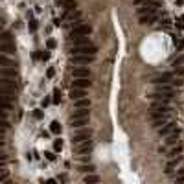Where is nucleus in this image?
<instances>
[{
  "mask_svg": "<svg viewBox=\"0 0 184 184\" xmlns=\"http://www.w3.org/2000/svg\"><path fill=\"white\" fill-rule=\"evenodd\" d=\"M98 48L90 42H85V44H76L72 48V55H96Z\"/></svg>",
  "mask_w": 184,
  "mask_h": 184,
  "instance_id": "f257e3e1",
  "label": "nucleus"
},
{
  "mask_svg": "<svg viewBox=\"0 0 184 184\" xmlns=\"http://www.w3.org/2000/svg\"><path fill=\"white\" fill-rule=\"evenodd\" d=\"M156 94H160V96H166V98H171L175 94V90L169 87L168 83H158L156 85Z\"/></svg>",
  "mask_w": 184,
  "mask_h": 184,
  "instance_id": "f03ea898",
  "label": "nucleus"
},
{
  "mask_svg": "<svg viewBox=\"0 0 184 184\" xmlns=\"http://www.w3.org/2000/svg\"><path fill=\"white\" fill-rule=\"evenodd\" d=\"M96 55H72V63L74 65H90L94 63Z\"/></svg>",
  "mask_w": 184,
  "mask_h": 184,
  "instance_id": "7ed1b4c3",
  "label": "nucleus"
},
{
  "mask_svg": "<svg viewBox=\"0 0 184 184\" xmlns=\"http://www.w3.org/2000/svg\"><path fill=\"white\" fill-rule=\"evenodd\" d=\"M92 28L88 24H76V28L72 30V33H70V37H74V35H90Z\"/></svg>",
  "mask_w": 184,
  "mask_h": 184,
  "instance_id": "20e7f679",
  "label": "nucleus"
},
{
  "mask_svg": "<svg viewBox=\"0 0 184 184\" xmlns=\"http://www.w3.org/2000/svg\"><path fill=\"white\" fill-rule=\"evenodd\" d=\"M158 18V15L155 11H149V13H142L140 15V24H153V22Z\"/></svg>",
  "mask_w": 184,
  "mask_h": 184,
  "instance_id": "39448f33",
  "label": "nucleus"
},
{
  "mask_svg": "<svg viewBox=\"0 0 184 184\" xmlns=\"http://www.w3.org/2000/svg\"><path fill=\"white\" fill-rule=\"evenodd\" d=\"M76 146H77V153H79V155H83V153H90V151H92V142H90V138H88V140H83V142H79V144H76Z\"/></svg>",
  "mask_w": 184,
  "mask_h": 184,
  "instance_id": "423d86ee",
  "label": "nucleus"
},
{
  "mask_svg": "<svg viewBox=\"0 0 184 184\" xmlns=\"http://www.w3.org/2000/svg\"><path fill=\"white\" fill-rule=\"evenodd\" d=\"M175 79V74H171V72H164V74H160V76H156L155 77V83L158 85V83H169V81H173Z\"/></svg>",
  "mask_w": 184,
  "mask_h": 184,
  "instance_id": "0eeeda50",
  "label": "nucleus"
},
{
  "mask_svg": "<svg viewBox=\"0 0 184 184\" xmlns=\"http://www.w3.org/2000/svg\"><path fill=\"white\" fill-rule=\"evenodd\" d=\"M88 138H90V131H81V133H77V135L72 136V144H79V142L88 140Z\"/></svg>",
  "mask_w": 184,
  "mask_h": 184,
  "instance_id": "6e6552de",
  "label": "nucleus"
},
{
  "mask_svg": "<svg viewBox=\"0 0 184 184\" xmlns=\"http://www.w3.org/2000/svg\"><path fill=\"white\" fill-rule=\"evenodd\" d=\"M0 52H2V53H13V52H15V44H13L11 41L0 42Z\"/></svg>",
  "mask_w": 184,
  "mask_h": 184,
  "instance_id": "1a4fd4ad",
  "label": "nucleus"
},
{
  "mask_svg": "<svg viewBox=\"0 0 184 184\" xmlns=\"http://www.w3.org/2000/svg\"><path fill=\"white\" fill-rule=\"evenodd\" d=\"M85 96H87L85 88H77V87H74L72 90H70V98H72V101H74V100H79V98H85Z\"/></svg>",
  "mask_w": 184,
  "mask_h": 184,
  "instance_id": "9d476101",
  "label": "nucleus"
},
{
  "mask_svg": "<svg viewBox=\"0 0 184 184\" xmlns=\"http://www.w3.org/2000/svg\"><path fill=\"white\" fill-rule=\"evenodd\" d=\"M74 87H77V88H88V87H90V81H88V77H76Z\"/></svg>",
  "mask_w": 184,
  "mask_h": 184,
  "instance_id": "9b49d317",
  "label": "nucleus"
},
{
  "mask_svg": "<svg viewBox=\"0 0 184 184\" xmlns=\"http://www.w3.org/2000/svg\"><path fill=\"white\" fill-rule=\"evenodd\" d=\"M17 77H2L0 79V85H4V87H9V88H15L17 90Z\"/></svg>",
  "mask_w": 184,
  "mask_h": 184,
  "instance_id": "f8f14e48",
  "label": "nucleus"
},
{
  "mask_svg": "<svg viewBox=\"0 0 184 184\" xmlns=\"http://www.w3.org/2000/svg\"><path fill=\"white\" fill-rule=\"evenodd\" d=\"M88 116H90V111H88V109L77 107V111H74V114L70 116V118H88Z\"/></svg>",
  "mask_w": 184,
  "mask_h": 184,
  "instance_id": "ddd939ff",
  "label": "nucleus"
},
{
  "mask_svg": "<svg viewBox=\"0 0 184 184\" xmlns=\"http://www.w3.org/2000/svg\"><path fill=\"white\" fill-rule=\"evenodd\" d=\"M13 94H15V88H9V87L0 85V96L7 98V100H13Z\"/></svg>",
  "mask_w": 184,
  "mask_h": 184,
  "instance_id": "4468645a",
  "label": "nucleus"
},
{
  "mask_svg": "<svg viewBox=\"0 0 184 184\" xmlns=\"http://www.w3.org/2000/svg\"><path fill=\"white\" fill-rule=\"evenodd\" d=\"M17 68L15 66H6V68H2V77H17Z\"/></svg>",
  "mask_w": 184,
  "mask_h": 184,
  "instance_id": "2eb2a0df",
  "label": "nucleus"
},
{
  "mask_svg": "<svg viewBox=\"0 0 184 184\" xmlns=\"http://www.w3.org/2000/svg\"><path fill=\"white\" fill-rule=\"evenodd\" d=\"M74 77H90V72H88V68H76L72 72Z\"/></svg>",
  "mask_w": 184,
  "mask_h": 184,
  "instance_id": "dca6fc26",
  "label": "nucleus"
},
{
  "mask_svg": "<svg viewBox=\"0 0 184 184\" xmlns=\"http://www.w3.org/2000/svg\"><path fill=\"white\" fill-rule=\"evenodd\" d=\"M88 122V118H70V125H72V127H83L85 123Z\"/></svg>",
  "mask_w": 184,
  "mask_h": 184,
  "instance_id": "f3484780",
  "label": "nucleus"
},
{
  "mask_svg": "<svg viewBox=\"0 0 184 184\" xmlns=\"http://www.w3.org/2000/svg\"><path fill=\"white\" fill-rule=\"evenodd\" d=\"M171 131H175V125H173V123H168V122L164 123V127H160V129H158V133H160V135H164V136L169 135Z\"/></svg>",
  "mask_w": 184,
  "mask_h": 184,
  "instance_id": "a211bd4d",
  "label": "nucleus"
},
{
  "mask_svg": "<svg viewBox=\"0 0 184 184\" xmlns=\"http://www.w3.org/2000/svg\"><path fill=\"white\" fill-rule=\"evenodd\" d=\"M61 131H63V125L59 122H52L50 123V133H53V135H61Z\"/></svg>",
  "mask_w": 184,
  "mask_h": 184,
  "instance_id": "6ab92c4d",
  "label": "nucleus"
},
{
  "mask_svg": "<svg viewBox=\"0 0 184 184\" xmlns=\"http://www.w3.org/2000/svg\"><path fill=\"white\" fill-rule=\"evenodd\" d=\"M177 140H179V131L175 129V131L171 133L169 136H168V140H166V142H168V146H175V144H177Z\"/></svg>",
  "mask_w": 184,
  "mask_h": 184,
  "instance_id": "aec40b11",
  "label": "nucleus"
},
{
  "mask_svg": "<svg viewBox=\"0 0 184 184\" xmlns=\"http://www.w3.org/2000/svg\"><path fill=\"white\" fill-rule=\"evenodd\" d=\"M11 101H13V100H7V98L0 96V109H4V111H9V109H11Z\"/></svg>",
  "mask_w": 184,
  "mask_h": 184,
  "instance_id": "412c9836",
  "label": "nucleus"
},
{
  "mask_svg": "<svg viewBox=\"0 0 184 184\" xmlns=\"http://www.w3.org/2000/svg\"><path fill=\"white\" fill-rule=\"evenodd\" d=\"M76 105L81 109H88L90 107V100H87V98H79V100H76Z\"/></svg>",
  "mask_w": 184,
  "mask_h": 184,
  "instance_id": "4be33fe9",
  "label": "nucleus"
},
{
  "mask_svg": "<svg viewBox=\"0 0 184 184\" xmlns=\"http://www.w3.org/2000/svg\"><path fill=\"white\" fill-rule=\"evenodd\" d=\"M0 66H2V68H6V66H15V63L11 61V59H7L6 55H2V53H0Z\"/></svg>",
  "mask_w": 184,
  "mask_h": 184,
  "instance_id": "5701e85b",
  "label": "nucleus"
},
{
  "mask_svg": "<svg viewBox=\"0 0 184 184\" xmlns=\"http://www.w3.org/2000/svg\"><path fill=\"white\" fill-rule=\"evenodd\" d=\"M63 6H65L66 11H74L76 9V2H74V0H63Z\"/></svg>",
  "mask_w": 184,
  "mask_h": 184,
  "instance_id": "b1692460",
  "label": "nucleus"
},
{
  "mask_svg": "<svg viewBox=\"0 0 184 184\" xmlns=\"http://www.w3.org/2000/svg\"><path fill=\"white\" fill-rule=\"evenodd\" d=\"M83 181L87 182V184H92V182H100V177H98V175H92V173H90V175H87V177H85Z\"/></svg>",
  "mask_w": 184,
  "mask_h": 184,
  "instance_id": "393cba45",
  "label": "nucleus"
},
{
  "mask_svg": "<svg viewBox=\"0 0 184 184\" xmlns=\"http://www.w3.org/2000/svg\"><path fill=\"white\" fill-rule=\"evenodd\" d=\"M179 160H181V158H177V160H169V162H168V166H166V173H171V169L177 166Z\"/></svg>",
  "mask_w": 184,
  "mask_h": 184,
  "instance_id": "a878e982",
  "label": "nucleus"
},
{
  "mask_svg": "<svg viewBox=\"0 0 184 184\" xmlns=\"http://www.w3.org/2000/svg\"><path fill=\"white\" fill-rule=\"evenodd\" d=\"M52 101H53V103H59V101H61V90H59V88H53V98H52Z\"/></svg>",
  "mask_w": 184,
  "mask_h": 184,
  "instance_id": "bb28decb",
  "label": "nucleus"
},
{
  "mask_svg": "<svg viewBox=\"0 0 184 184\" xmlns=\"http://www.w3.org/2000/svg\"><path fill=\"white\" fill-rule=\"evenodd\" d=\"M173 66H184V53H181L177 59H173Z\"/></svg>",
  "mask_w": 184,
  "mask_h": 184,
  "instance_id": "cd10ccee",
  "label": "nucleus"
},
{
  "mask_svg": "<svg viewBox=\"0 0 184 184\" xmlns=\"http://www.w3.org/2000/svg\"><path fill=\"white\" fill-rule=\"evenodd\" d=\"M6 41H11V33H7V31H0V42H6Z\"/></svg>",
  "mask_w": 184,
  "mask_h": 184,
  "instance_id": "c85d7f7f",
  "label": "nucleus"
},
{
  "mask_svg": "<svg viewBox=\"0 0 184 184\" xmlns=\"http://www.w3.org/2000/svg\"><path fill=\"white\" fill-rule=\"evenodd\" d=\"M53 149H55V151H61V149H63V140H61V138L53 140Z\"/></svg>",
  "mask_w": 184,
  "mask_h": 184,
  "instance_id": "c756f323",
  "label": "nucleus"
},
{
  "mask_svg": "<svg viewBox=\"0 0 184 184\" xmlns=\"http://www.w3.org/2000/svg\"><path fill=\"white\" fill-rule=\"evenodd\" d=\"M79 171H83V173H92V171H94V166H92V164H88V166H81Z\"/></svg>",
  "mask_w": 184,
  "mask_h": 184,
  "instance_id": "7c9ffc66",
  "label": "nucleus"
},
{
  "mask_svg": "<svg viewBox=\"0 0 184 184\" xmlns=\"http://www.w3.org/2000/svg\"><path fill=\"white\" fill-rule=\"evenodd\" d=\"M42 116H44V114H42L41 109H35V111H33V118L35 120H42Z\"/></svg>",
  "mask_w": 184,
  "mask_h": 184,
  "instance_id": "2f4dec72",
  "label": "nucleus"
},
{
  "mask_svg": "<svg viewBox=\"0 0 184 184\" xmlns=\"http://www.w3.org/2000/svg\"><path fill=\"white\" fill-rule=\"evenodd\" d=\"M55 44H57V42L53 41V39H48V41H46V46H48V50H53V48H55Z\"/></svg>",
  "mask_w": 184,
  "mask_h": 184,
  "instance_id": "473e14b6",
  "label": "nucleus"
},
{
  "mask_svg": "<svg viewBox=\"0 0 184 184\" xmlns=\"http://www.w3.org/2000/svg\"><path fill=\"white\" fill-rule=\"evenodd\" d=\"M179 153H182V147H181V146H179V147H175V149L169 153V156H177Z\"/></svg>",
  "mask_w": 184,
  "mask_h": 184,
  "instance_id": "72a5a7b5",
  "label": "nucleus"
},
{
  "mask_svg": "<svg viewBox=\"0 0 184 184\" xmlns=\"http://www.w3.org/2000/svg\"><path fill=\"white\" fill-rule=\"evenodd\" d=\"M44 156H46L48 160H55V155H53L52 151H46V153H44Z\"/></svg>",
  "mask_w": 184,
  "mask_h": 184,
  "instance_id": "f704fd0d",
  "label": "nucleus"
},
{
  "mask_svg": "<svg viewBox=\"0 0 184 184\" xmlns=\"http://www.w3.org/2000/svg\"><path fill=\"white\" fill-rule=\"evenodd\" d=\"M30 30H31V31L37 30V20H30Z\"/></svg>",
  "mask_w": 184,
  "mask_h": 184,
  "instance_id": "c9c22d12",
  "label": "nucleus"
},
{
  "mask_svg": "<svg viewBox=\"0 0 184 184\" xmlns=\"http://www.w3.org/2000/svg\"><path fill=\"white\" fill-rule=\"evenodd\" d=\"M0 120H7V112L4 109H0Z\"/></svg>",
  "mask_w": 184,
  "mask_h": 184,
  "instance_id": "e433bc0d",
  "label": "nucleus"
},
{
  "mask_svg": "<svg viewBox=\"0 0 184 184\" xmlns=\"http://www.w3.org/2000/svg\"><path fill=\"white\" fill-rule=\"evenodd\" d=\"M68 18H72V20H74V18H79V11H76V13H70Z\"/></svg>",
  "mask_w": 184,
  "mask_h": 184,
  "instance_id": "4c0bfd02",
  "label": "nucleus"
},
{
  "mask_svg": "<svg viewBox=\"0 0 184 184\" xmlns=\"http://www.w3.org/2000/svg\"><path fill=\"white\" fill-rule=\"evenodd\" d=\"M6 179H7V173H6V171H0V182L6 181Z\"/></svg>",
  "mask_w": 184,
  "mask_h": 184,
  "instance_id": "58836bf2",
  "label": "nucleus"
},
{
  "mask_svg": "<svg viewBox=\"0 0 184 184\" xmlns=\"http://www.w3.org/2000/svg\"><path fill=\"white\" fill-rule=\"evenodd\" d=\"M53 74H55V70H53V68H48V72H46V76H48V77H53Z\"/></svg>",
  "mask_w": 184,
  "mask_h": 184,
  "instance_id": "ea45409f",
  "label": "nucleus"
},
{
  "mask_svg": "<svg viewBox=\"0 0 184 184\" xmlns=\"http://www.w3.org/2000/svg\"><path fill=\"white\" fill-rule=\"evenodd\" d=\"M6 129H7V127H4V125H0V138H2V136H4V133H6Z\"/></svg>",
  "mask_w": 184,
  "mask_h": 184,
  "instance_id": "a19ab883",
  "label": "nucleus"
},
{
  "mask_svg": "<svg viewBox=\"0 0 184 184\" xmlns=\"http://www.w3.org/2000/svg\"><path fill=\"white\" fill-rule=\"evenodd\" d=\"M48 59H50V53H48V52L42 53V61H48Z\"/></svg>",
  "mask_w": 184,
  "mask_h": 184,
  "instance_id": "79ce46f5",
  "label": "nucleus"
},
{
  "mask_svg": "<svg viewBox=\"0 0 184 184\" xmlns=\"http://www.w3.org/2000/svg\"><path fill=\"white\" fill-rule=\"evenodd\" d=\"M48 103H50V98H44V100H42V107H46Z\"/></svg>",
  "mask_w": 184,
  "mask_h": 184,
  "instance_id": "37998d69",
  "label": "nucleus"
},
{
  "mask_svg": "<svg viewBox=\"0 0 184 184\" xmlns=\"http://www.w3.org/2000/svg\"><path fill=\"white\" fill-rule=\"evenodd\" d=\"M175 181H177V182H184V175H181V177H177Z\"/></svg>",
  "mask_w": 184,
  "mask_h": 184,
  "instance_id": "c03bdc74",
  "label": "nucleus"
},
{
  "mask_svg": "<svg viewBox=\"0 0 184 184\" xmlns=\"http://www.w3.org/2000/svg\"><path fill=\"white\" fill-rule=\"evenodd\" d=\"M0 160H7V156L6 155H0Z\"/></svg>",
  "mask_w": 184,
  "mask_h": 184,
  "instance_id": "a18cd8bd",
  "label": "nucleus"
},
{
  "mask_svg": "<svg viewBox=\"0 0 184 184\" xmlns=\"http://www.w3.org/2000/svg\"><path fill=\"white\" fill-rule=\"evenodd\" d=\"M177 4H179V6H182V4H184V0H177Z\"/></svg>",
  "mask_w": 184,
  "mask_h": 184,
  "instance_id": "49530a36",
  "label": "nucleus"
},
{
  "mask_svg": "<svg viewBox=\"0 0 184 184\" xmlns=\"http://www.w3.org/2000/svg\"><path fill=\"white\" fill-rule=\"evenodd\" d=\"M2 146H4V140H2V138H0V147H2Z\"/></svg>",
  "mask_w": 184,
  "mask_h": 184,
  "instance_id": "de8ad7c7",
  "label": "nucleus"
},
{
  "mask_svg": "<svg viewBox=\"0 0 184 184\" xmlns=\"http://www.w3.org/2000/svg\"><path fill=\"white\" fill-rule=\"evenodd\" d=\"M181 22H182V24H184V15H182V17H181Z\"/></svg>",
  "mask_w": 184,
  "mask_h": 184,
  "instance_id": "09e8293b",
  "label": "nucleus"
},
{
  "mask_svg": "<svg viewBox=\"0 0 184 184\" xmlns=\"http://www.w3.org/2000/svg\"><path fill=\"white\" fill-rule=\"evenodd\" d=\"M57 2H63V0H57Z\"/></svg>",
  "mask_w": 184,
  "mask_h": 184,
  "instance_id": "8fccbe9b",
  "label": "nucleus"
}]
</instances>
